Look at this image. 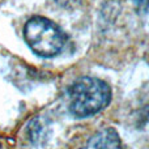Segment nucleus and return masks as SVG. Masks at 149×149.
Wrapping results in <instances>:
<instances>
[{
  "label": "nucleus",
  "mask_w": 149,
  "mask_h": 149,
  "mask_svg": "<svg viewBox=\"0 0 149 149\" xmlns=\"http://www.w3.org/2000/svg\"><path fill=\"white\" fill-rule=\"evenodd\" d=\"M110 98V86L97 77H81L68 90L70 111L77 118H86L100 113L109 105Z\"/></svg>",
  "instance_id": "obj_1"
},
{
  "label": "nucleus",
  "mask_w": 149,
  "mask_h": 149,
  "mask_svg": "<svg viewBox=\"0 0 149 149\" xmlns=\"http://www.w3.org/2000/svg\"><path fill=\"white\" fill-rule=\"evenodd\" d=\"M24 38L34 54L52 58L63 50L65 37L58 25L41 16L28 20L24 26Z\"/></svg>",
  "instance_id": "obj_2"
},
{
  "label": "nucleus",
  "mask_w": 149,
  "mask_h": 149,
  "mask_svg": "<svg viewBox=\"0 0 149 149\" xmlns=\"http://www.w3.org/2000/svg\"><path fill=\"white\" fill-rule=\"evenodd\" d=\"M85 149H122L120 137L114 128H103L89 140Z\"/></svg>",
  "instance_id": "obj_3"
},
{
  "label": "nucleus",
  "mask_w": 149,
  "mask_h": 149,
  "mask_svg": "<svg viewBox=\"0 0 149 149\" xmlns=\"http://www.w3.org/2000/svg\"><path fill=\"white\" fill-rule=\"evenodd\" d=\"M46 124L42 119H33L30 122V124L28 126V132H29V139L33 143H37L42 137L45 130H46Z\"/></svg>",
  "instance_id": "obj_4"
},
{
  "label": "nucleus",
  "mask_w": 149,
  "mask_h": 149,
  "mask_svg": "<svg viewBox=\"0 0 149 149\" xmlns=\"http://www.w3.org/2000/svg\"><path fill=\"white\" fill-rule=\"evenodd\" d=\"M135 4H136L137 9L141 10L143 13L147 12V9H148V0H135Z\"/></svg>",
  "instance_id": "obj_5"
},
{
  "label": "nucleus",
  "mask_w": 149,
  "mask_h": 149,
  "mask_svg": "<svg viewBox=\"0 0 149 149\" xmlns=\"http://www.w3.org/2000/svg\"><path fill=\"white\" fill-rule=\"evenodd\" d=\"M79 0H55V3L59 5H63V7H68L70 4H74Z\"/></svg>",
  "instance_id": "obj_6"
},
{
  "label": "nucleus",
  "mask_w": 149,
  "mask_h": 149,
  "mask_svg": "<svg viewBox=\"0 0 149 149\" xmlns=\"http://www.w3.org/2000/svg\"><path fill=\"white\" fill-rule=\"evenodd\" d=\"M0 149H1V144H0Z\"/></svg>",
  "instance_id": "obj_7"
}]
</instances>
